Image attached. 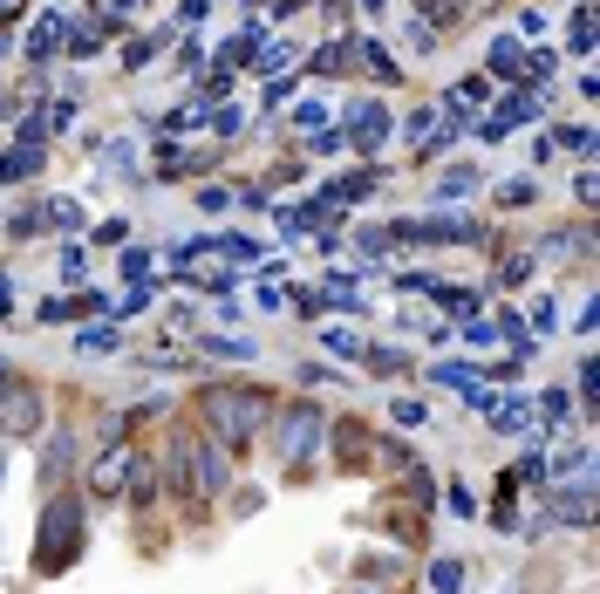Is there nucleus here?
I'll use <instances>...</instances> for the list:
<instances>
[{"mask_svg":"<svg viewBox=\"0 0 600 594\" xmlns=\"http://www.w3.org/2000/svg\"><path fill=\"white\" fill-rule=\"evenodd\" d=\"M110 349H123L116 328H89V335H82V356H110Z\"/></svg>","mask_w":600,"mask_h":594,"instance_id":"obj_14","label":"nucleus"},{"mask_svg":"<svg viewBox=\"0 0 600 594\" xmlns=\"http://www.w3.org/2000/svg\"><path fill=\"white\" fill-rule=\"evenodd\" d=\"M539 417H546V424H560V417H566V390H546V396H539Z\"/></svg>","mask_w":600,"mask_h":594,"instance_id":"obj_18","label":"nucleus"},{"mask_svg":"<svg viewBox=\"0 0 600 594\" xmlns=\"http://www.w3.org/2000/svg\"><path fill=\"white\" fill-rule=\"evenodd\" d=\"M491 76H525L519 41H498V48H491Z\"/></svg>","mask_w":600,"mask_h":594,"instance_id":"obj_11","label":"nucleus"},{"mask_svg":"<svg viewBox=\"0 0 600 594\" xmlns=\"http://www.w3.org/2000/svg\"><path fill=\"white\" fill-rule=\"evenodd\" d=\"M348 130H355V144H362V151H375V144L389 137V117H382L375 103H355V110H348Z\"/></svg>","mask_w":600,"mask_h":594,"instance_id":"obj_6","label":"nucleus"},{"mask_svg":"<svg viewBox=\"0 0 600 594\" xmlns=\"http://www.w3.org/2000/svg\"><path fill=\"white\" fill-rule=\"evenodd\" d=\"M205 417H212V437L219 444H239V437L266 431V417H273V390H253V383H212L205 390Z\"/></svg>","mask_w":600,"mask_h":594,"instance_id":"obj_2","label":"nucleus"},{"mask_svg":"<svg viewBox=\"0 0 600 594\" xmlns=\"http://www.w3.org/2000/svg\"><path fill=\"white\" fill-rule=\"evenodd\" d=\"M321 431H328V417L314 410V403H294L287 417H280V437H273V451H280V465H300L314 444H321Z\"/></svg>","mask_w":600,"mask_h":594,"instance_id":"obj_3","label":"nucleus"},{"mask_svg":"<svg viewBox=\"0 0 600 594\" xmlns=\"http://www.w3.org/2000/svg\"><path fill=\"white\" fill-rule=\"evenodd\" d=\"M546 519H553V526H587V519H594V478L580 472L573 485H566V492H553Z\"/></svg>","mask_w":600,"mask_h":594,"instance_id":"obj_5","label":"nucleus"},{"mask_svg":"<svg viewBox=\"0 0 600 594\" xmlns=\"http://www.w3.org/2000/svg\"><path fill=\"white\" fill-rule=\"evenodd\" d=\"M0 478H7V437H0Z\"/></svg>","mask_w":600,"mask_h":594,"instance_id":"obj_21","label":"nucleus"},{"mask_svg":"<svg viewBox=\"0 0 600 594\" xmlns=\"http://www.w3.org/2000/svg\"><path fill=\"white\" fill-rule=\"evenodd\" d=\"M7 308H14V280H0V315H7Z\"/></svg>","mask_w":600,"mask_h":594,"instance_id":"obj_20","label":"nucleus"},{"mask_svg":"<svg viewBox=\"0 0 600 594\" xmlns=\"http://www.w3.org/2000/svg\"><path fill=\"white\" fill-rule=\"evenodd\" d=\"M41 226H55V233H82V205H75V198H48V205H41Z\"/></svg>","mask_w":600,"mask_h":594,"instance_id":"obj_8","label":"nucleus"},{"mask_svg":"<svg viewBox=\"0 0 600 594\" xmlns=\"http://www.w3.org/2000/svg\"><path fill=\"white\" fill-rule=\"evenodd\" d=\"M430 588H437V594H457V588H464V567H457V560H437V567H430Z\"/></svg>","mask_w":600,"mask_h":594,"instance_id":"obj_13","label":"nucleus"},{"mask_svg":"<svg viewBox=\"0 0 600 594\" xmlns=\"http://www.w3.org/2000/svg\"><path fill=\"white\" fill-rule=\"evenodd\" d=\"M498 280H505V287H525V280H532V253H512V260L498 267Z\"/></svg>","mask_w":600,"mask_h":594,"instance_id":"obj_15","label":"nucleus"},{"mask_svg":"<svg viewBox=\"0 0 600 594\" xmlns=\"http://www.w3.org/2000/svg\"><path fill=\"white\" fill-rule=\"evenodd\" d=\"M573 48H580V55H587V48H594V14H587V7H580V14H573Z\"/></svg>","mask_w":600,"mask_h":594,"instance_id":"obj_17","label":"nucleus"},{"mask_svg":"<svg viewBox=\"0 0 600 594\" xmlns=\"http://www.w3.org/2000/svg\"><path fill=\"white\" fill-rule=\"evenodd\" d=\"M471 376H485V369H471V362H437L430 369V383H450V390H471Z\"/></svg>","mask_w":600,"mask_h":594,"instance_id":"obj_12","label":"nucleus"},{"mask_svg":"<svg viewBox=\"0 0 600 594\" xmlns=\"http://www.w3.org/2000/svg\"><path fill=\"white\" fill-rule=\"evenodd\" d=\"M205 349H212V356H239V362L253 356V342H225V335H212V342H205Z\"/></svg>","mask_w":600,"mask_h":594,"instance_id":"obj_19","label":"nucleus"},{"mask_svg":"<svg viewBox=\"0 0 600 594\" xmlns=\"http://www.w3.org/2000/svg\"><path fill=\"white\" fill-rule=\"evenodd\" d=\"M82 540H89V526H82V499H48V513H41V540H35V574H41V581L69 574L75 560H82Z\"/></svg>","mask_w":600,"mask_h":594,"instance_id":"obj_1","label":"nucleus"},{"mask_svg":"<svg viewBox=\"0 0 600 594\" xmlns=\"http://www.w3.org/2000/svg\"><path fill=\"white\" fill-rule=\"evenodd\" d=\"M69 35V21H62V14H41L35 21V35H28V55H55V41Z\"/></svg>","mask_w":600,"mask_h":594,"instance_id":"obj_9","label":"nucleus"},{"mask_svg":"<svg viewBox=\"0 0 600 594\" xmlns=\"http://www.w3.org/2000/svg\"><path fill=\"white\" fill-rule=\"evenodd\" d=\"M355 594H375V588H355Z\"/></svg>","mask_w":600,"mask_h":594,"instance_id":"obj_22","label":"nucleus"},{"mask_svg":"<svg viewBox=\"0 0 600 594\" xmlns=\"http://www.w3.org/2000/svg\"><path fill=\"white\" fill-rule=\"evenodd\" d=\"M335 451L341 465H362L369 458V424H335Z\"/></svg>","mask_w":600,"mask_h":594,"instance_id":"obj_7","label":"nucleus"},{"mask_svg":"<svg viewBox=\"0 0 600 594\" xmlns=\"http://www.w3.org/2000/svg\"><path fill=\"white\" fill-rule=\"evenodd\" d=\"M321 349H328V356H362V342H355L348 328H328V335H321Z\"/></svg>","mask_w":600,"mask_h":594,"instance_id":"obj_16","label":"nucleus"},{"mask_svg":"<svg viewBox=\"0 0 600 594\" xmlns=\"http://www.w3.org/2000/svg\"><path fill=\"white\" fill-rule=\"evenodd\" d=\"M35 431H41V396L28 383H14L0 403V437H35Z\"/></svg>","mask_w":600,"mask_h":594,"instance_id":"obj_4","label":"nucleus"},{"mask_svg":"<svg viewBox=\"0 0 600 594\" xmlns=\"http://www.w3.org/2000/svg\"><path fill=\"white\" fill-rule=\"evenodd\" d=\"M123 472H130V458H103V465L89 472V485H96V499H116V492H123Z\"/></svg>","mask_w":600,"mask_h":594,"instance_id":"obj_10","label":"nucleus"}]
</instances>
